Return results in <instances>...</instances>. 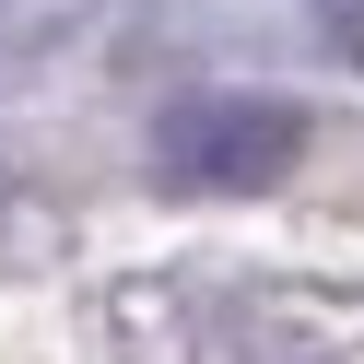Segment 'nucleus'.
<instances>
[{"label": "nucleus", "instance_id": "obj_1", "mask_svg": "<svg viewBox=\"0 0 364 364\" xmlns=\"http://www.w3.org/2000/svg\"><path fill=\"white\" fill-rule=\"evenodd\" d=\"M294 153H306V118L270 95H188L153 129V165L176 188H270V176H294Z\"/></svg>", "mask_w": 364, "mask_h": 364}]
</instances>
